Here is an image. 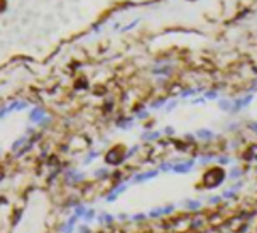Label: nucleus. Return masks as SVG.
I'll list each match as a JSON object with an SVG mask.
<instances>
[{
    "instance_id": "f257e3e1",
    "label": "nucleus",
    "mask_w": 257,
    "mask_h": 233,
    "mask_svg": "<svg viewBox=\"0 0 257 233\" xmlns=\"http://www.w3.org/2000/svg\"><path fill=\"white\" fill-rule=\"evenodd\" d=\"M194 164H196V161L194 159H188V161H183V162H177L172 166V174H178V175H183V174H188L191 172Z\"/></svg>"
},
{
    "instance_id": "f03ea898",
    "label": "nucleus",
    "mask_w": 257,
    "mask_h": 233,
    "mask_svg": "<svg viewBox=\"0 0 257 233\" xmlns=\"http://www.w3.org/2000/svg\"><path fill=\"white\" fill-rule=\"evenodd\" d=\"M159 175V170H156V169H153V170H146V172H140V174H135L132 177V180H130V183H145V182H148V180H153V179H156Z\"/></svg>"
},
{
    "instance_id": "7ed1b4c3",
    "label": "nucleus",
    "mask_w": 257,
    "mask_h": 233,
    "mask_svg": "<svg viewBox=\"0 0 257 233\" xmlns=\"http://www.w3.org/2000/svg\"><path fill=\"white\" fill-rule=\"evenodd\" d=\"M203 201L201 200H196V198H185V200L182 201V206L183 209H187L190 212H198L201 207H203Z\"/></svg>"
},
{
    "instance_id": "20e7f679",
    "label": "nucleus",
    "mask_w": 257,
    "mask_h": 233,
    "mask_svg": "<svg viewBox=\"0 0 257 233\" xmlns=\"http://www.w3.org/2000/svg\"><path fill=\"white\" fill-rule=\"evenodd\" d=\"M252 100H254V95H246V96H243V98L235 100V101H233V108H231L230 113H236V111H239V110H243V108H246Z\"/></svg>"
},
{
    "instance_id": "39448f33",
    "label": "nucleus",
    "mask_w": 257,
    "mask_h": 233,
    "mask_svg": "<svg viewBox=\"0 0 257 233\" xmlns=\"http://www.w3.org/2000/svg\"><path fill=\"white\" fill-rule=\"evenodd\" d=\"M243 174H244V172H243V169L236 166V167H231V169H230V172L227 174V179L235 182V180H239V179H241V177H243Z\"/></svg>"
},
{
    "instance_id": "423d86ee",
    "label": "nucleus",
    "mask_w": 257,
    "mask_h": 233,
    "mask_svg": "<svg viewBox=\"0 0 257 233\" xmlns=\"http://www.w3.org/2000/svg\"><path fill=\"white\" fill-rule=\"evenodd\" d=\"M196 135L201 138V140H212L214 138V132L212 130H209V129H199L198 132H196Z\"/></svg>"
},
{
    "instance_id": "0eeeda50",
    "label": "nucleus",
    "mask_w": 257,
    "mask_h": 233,
    "mask_svg": "<svg viewBox=\"0 0 257 233\" xmlns=\"http://www.w3.org/2000/svg\"><path fill=\"white\" fill-rule=\"evenodd\" d=\"M206 203H207L209 206H219L220 203H223V198H222V195H211L207 200H206Z\"/></svg>"
},
{
    "instance_id": "6e6552de",
    "label": "nucleus",
    "mask_w": 257,
    "mask_h": 233,
    "mask_svg": "<svg viewBox=\"0 0 257 233\" xmlns=\"http://www.w3.org/2000/svg\"><path fill=\"white\" fill-rule=\"evenodd\" d=\"M220 195H222V198H223V201H225V200H236L238 193H236V191H233V190H230V188L227 186V188L220 193Z\"/></svg>"
},
{
    "instance_id": "1a4fd4ad",
    "label": "nucleus",
    "mask_w": 257,
    "mask_h": 233,
    "mask_svg": "<svg viewBox=\"0 0 257 233\" xmlns=\"http://www.w3.org/2000/svg\"><path fill=\"white\" fill-rule=\"evenodd\" d=\"M228 188L238 193L239 190H243V188H244V180H243V179H239V180H235L231 185H228Z\"/></svg>"
},
{
    "instance_id": "9d476101",
    "label": "nucleus",
    "mask_w": 257,
    "mask_h": 233,
    "mask_svg": "<svg viewBox=\"0 0 257 233\" xmlns=\"http://www.w3.org/2000/svg\"><path fill=\"white\" fill-rule=\"evenodd\" d=\"M219 108L222 111H231V108H233V103L230 100H220L219 101Z\"/></svg>"
},
{
    "instance_id": "9b49d317",
    "label": "nucleus",
    "mask_w": 257,
    "mask_h": 233,
    "mask_svg": "<svg viewBox=\"0 0 257 233\" xmlns=\"http://www.w3.org/2000/svg\"><path fill=\"white\" fill-rule=\"evenodd\" d=\"M215 161H217V164H219V166H228V164L231 162V158L227 156V155H222V156H219V158H215Z\"/></svg>"
},
{
    "instance_id": "f8f14e48",
    "label": "nucleus",
    "mask_w": 257,
    "mask_h": 233,
    "mask_svg": "<svg viewBox=\"0 0 257 233\" xmlns=\"http://www.w3.org/2000/svg\"><path fill=\"white\" fill-rule=\"evenodd\" d=\"M217 96H219V93H217L215 90H209V92H206L204 98H206V100H215Z\"/></svg>"
},
{
    "instance_id": "ddd939ff",
    "label": "nucleus",
    "mask_w": 257,
    "mask_h": 233,
    "mask_svg": "<svg viewBox=\"0 0 257 233\" xmlns=\"http://www.w3.org/2000/svg\"><path fill=\"white\" fill-rule=\"evenodd\" d=\"M212 161H215V158L212 156V155H211V156H203V158L199 159L201 164H209V162H212Z\"/></svg>"
},
{
    "instance_id": "4468645a",
    "label": "nucleus",
    "mask_w": 257,
    "mask_h": 233,
    "mask_svg": "<svg viewBox=\"0 0 257 233\" xmlns=\"http://www.w3.org/2000/svg\"><path fill=\"white\" fill-rule=\"evenodd\" d=\"M251 129H252L254 132L257 134V122H252V124H251Z\"/></svg>"
}]
</instances>
